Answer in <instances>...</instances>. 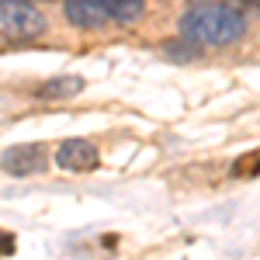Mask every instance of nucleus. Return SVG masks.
Listing matches in <instances>:
<instances>
[{"label": "nucleus", "instance_id": "f257e3e1", "mask_svg": "<svg viewBox=\"0 0 260 260\" xmlns=\"http://www.w3.org/2000/svg\"><path fill=\"white\" fill-rule=\"evenodd\" d=\"M246 35V18L233 4L222 0H201L191 4L180 18V39L194 42L198 49H225Z\"/></svg>", "mask_w": 260, "mask_h": 260}, {"label": "nucleus", "instance_id": "f03ea898", "mask_svg": "<svg viewBox=\"0 0 260 260\" xmlns=\"http://www.w3.org/2000/svg\"><path fill=\"white\" fill-rule=\"evenodd\" d=\"M49 21L31 0H0V42H35Z\"/></svg>", "mask_w": 260, "mask_h": 260}, {"label": "nucleus", "instance_id": "7ed1b4c3", "mask_svg": "<svg viewBox=\"0 0 260 260\" xmlns=\"http://www.w3.org/2000/svg\"><path fill=\"white\" fill-rule=\"evenodd\" d=\"M0 167L14 177H28V174H42L49 163H45V146L39 142H21V146H11L4 156H0Z\"/></svg>", "mask_w": 260, "mask_h": 260}, {"label": "nucleus", "instance_id": "20e7f679", "mask_svg": "<svg viewBox=\"0 0 260 260\" xmlns=\"http://www.w3.org/2000/svg\"><path fill=\"white\" fill-rule=\"evenodd\" d=\"M101 163V153L90 139H62L56 149V167L62 170H94Z\"/></svg>", "mask_w": 260, "mask_h": 260}, {"label": "nucleus", "instance_id": "39448f33", "mask_svg": "<svg viewBox=\"0 0 260 260\" xmlns=\"http://www.w3.org/2000/svg\"><path fill=\"white\" fill-rule=\"evenodd\" d=\"M62 14L73 28H83V31H98L111 21L101 0H62Z\"/></svg>", "mask_w": 260, "mask_h": 260}, {"label": "nucleus", "instance_id": "423d86ee", "mask_svg": "<svg viewBox=\"0 0 260 260\" xmlns=\"http://www.w3.org/2000/svg\"><path fill=\"white\" fill-rule=\"evenodd\" d=\"M101 4H104L108 18H111V21H121V24L139 21L142 11H146V0H101Z\"/></svg>", "mask_w": 260, "mask_h": 260}, {"label": "nucleus", "instance_id": "0eeeda50", "mask_svg": "<svg viewBox=\"0 0 260 260\" xmlns=\"http://www.w3.org/2000/svg\"><path fill=\"white\" fill-rule=\"evenodd\" d=\"M80 90H83L80 77H59V80H49L39 94L42 98H73V94H80Z\"/></svg>", "mask_w": 260, "mask_h": 260}, {"label": "nucleus", "instance_id": "6e6552de", "mask_svg": "<svg viewBox=\"0 0 260 260\" xmlns=\"http://www.w3.org/2000/svg\"><path fill=\"white\" fill-rule=\"evenodd\" d=\"M163 52H167V56H170V59H180V62H187V59H194V56H198V45H194V42H170V45H167V49H163Z\"/></svg>", "mask_w": 260, "mask_h": 260}, {"label": "nucleus", "instance_id": "1a4fd4ad", "mask_svg": "<svg viewBox=\"0 0 260 260\" xmlns=\"http://www.w3.org/2000/svg\"><path fill=\"white\" fill-rule=\"evenodd\" d=\"M257 170H260V153L257 156H243L236 163V174H257Z\"/></svg>", "mask_w": 260, "mask_h": 260}, {"label": "nucleus", "instance_id": "9d476101", "mask_svg": "<svg viewBox=\"0 0 260 260\" xmlns=\"http://www.w3.org/2000/svg\"><path fill=\"white\" fill-rule=\"evenodd\" d=\"M0 253H14V240L11 236H0Z\"/></svg>", "mask_w": 260, "mask_h": 260}]
</instances>
